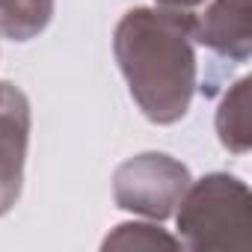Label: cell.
<instances>
[{
  "label": "cell",
  "mask_w": 252,
  "mask_h": 252,
  "mask_svg": "<svg viewBox=\"0 0 252 252\" xmlns=\"http://www.w3.org/2000/svg\"><path fill=\"white\" fill-rule=\"evenodd\" d=\"M113 51L146 119H184L196 92L193 15L187 9H131L116 24Z\"/></svg>",
  "instance_id": "1"
},
{
  "label": "cell",
  "mask_w": 252,
  "mask_h": 252,
  "mask_svg": "<svg viewBox=\"0 0 252 252\" xmlns=\"http://www.w3.org/2000/svg\"><path fill=\"white\" fill-rule=\"evenodd\" d=\"M178 240L187 249H249L252 199L240 178L214 172L181 196Z\"/></svg>",
  "instance_id": "2"
},
{
  "label": "cell",
  "mask_w": 252,
  "mask_h": 252,
  "mask_svg": "<svg viewBox=\"0 0 252 252\" xmlns=\"http://www.w3.org/2000/svg\"><path fill=\"white\" fill-rule=\"evenodd\" d=\"M190 172L169 155L149 152L125 160L113 175V199L119 208L143 214L149 220H166L175 214Z\"/></svg>",
  "instance_id": "3"
},
{
  "label": "cell",
  "mask_w": 252,
  "mask_h": 252,
  "mask_svg": "<svg viewBox=\"0 0 252 252\" xmlns=\"http://www.w3.org/2000/svg\"><path fill=\"white\" fill-rule=\"evenodd\" d=\"M30 143V101L12 86L0 83V217H3L24 181V158Z\"/></svg>",
  "instance_id": "4"
},
{
  "label": "cell",
  "mask_w": 252,
  "mask_h": 252,
  "mask_svg": "<svg viewBox=\"0 0 252 252\" xmlns=\"http://www.w3.org/2000/svg\"><path fill=\"white\" fill-rule=\"evenodd\" d=\"M193 42H202L234 63H246L252 51L249 0H211L202 15H193Z\"/></svg>",
  "instance_id": "5"
},
{
  "label": "cell",
  "mask_w": 252,
  "mask_h": 252,
  "mask_svg": "<svg viewBox=\"0 0 252 252\" xmlns=\"http://www.w3.org/2000/svg\"><path fill=\"white\" fill-rule=\"evenodd\" d=\"M54 18V0H0V36L27 42Z\"/></svg>",
  "instance_id": "6"
},
{
  "label": "cell",
  "mask_w": 252,
  "mask_h": 252,
  "mask_svg": "<svg viewBox=\"0 0 252 252\" xmlns=\"http://www.w3.org/2000/svg\"><path fill=\"white\" fill-rule=\"evenodd\" d=\"M217 131L225 149L237 155L249 149V77L237 80L234 89L222 98L217 113Z\"/></svg>",
  "instance_id": "7"
},
{
  "label": "cell",
  "mask_w": 252,
  "mask_h": 252,
  "mask_svg": "<svg viewBox=\"0 0 252 252\" xmlns=\"http://www.w3.org/2000/svg\"><path fill=\"white\" fill-rule=\"evenodd\" d=\"M181 240L152 222H122L107 234L104 249H178Z\"/></svg>",
  "instance_id": "8"
},
{
  "label": "cell",
  "mask_w": 252,
  "mask_h": 252,
  "mask_svg": "<svg viewBox=\"0 0 252 252\" xmlns=\"http://www.w3.org/2000/svg\"><path fill=\"white\" fill-rule=\"evenodd\" d=\"M160 6H166V9H193V6H199L202 0H158Z\"/></svg>",
  "instance_id": "9"
},
{
  "label": "cell",
  "mask_w": 252,
  "mask_h": 252,
  "mask_svg": "<svg viewBox=\"0 0 252 252\" xmlns=\"http://www.w3.org/2000/svg\"><path fill=\"white\" fill-rule=\"evenodd\" d=\"M0 83H3V80H0Z\"/></svg>",
  "instance_id": "10"
}]
</instances>
